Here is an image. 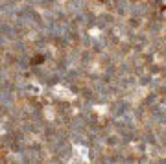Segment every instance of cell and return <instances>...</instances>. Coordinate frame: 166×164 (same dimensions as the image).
<instances>
[{
    "label": "cell",
    "instance_id": "6da1fadb",
    "mask_svg": "<svg viewBox=\"0 0 166 164\" xmlns=\"http://www.w3.org/2000/svg\"><path fill=\"white\" fill-rule=\"evenodd\" d=\"M41 61H43V56H37L35 59H33V63H41Z\"/></svg>",
    "mask_w": 166,
    "mask_h": 164
},
{
    "label": "cell",
    "instance_id": "7a4b0ae2",
    "mask_svg": "<svg viewBox=\"0 0 166 164\" xmlns=\"http://www.w3.org/2000/svg\"><path fill=\"white\" fill-rule=\"evenodd\" d=\"M162 19L166 20V9H162Z\"/></svg>",
    "mask_w": 166,
    "mask_h": 164
}]
</instances>
